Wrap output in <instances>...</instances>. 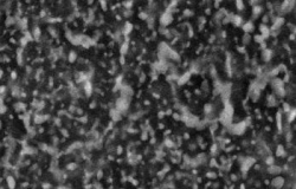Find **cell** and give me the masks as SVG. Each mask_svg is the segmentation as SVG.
<instances>
[{
  "label": "cell",
  "mask_w": 296,
  "mask_h": 189,
  "mask_svg": "<svg viewBox=\"0 0 296 189\" xmlns=\"http://www.w3.org/2000/svg\"><path fill=\"white\" fill-rule=\"evenodd\" d=\"M1 76H3V71L0 70V78H1Z\"/></svg>",
  "instance_id": "obj_1"
}]
</instances>
